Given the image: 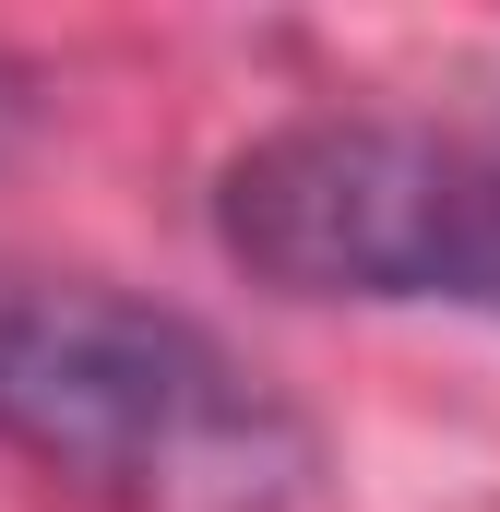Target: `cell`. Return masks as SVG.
<instances>
[{
  "instance_id": "6da1fadb",
  "label": "cell",
  "mask_w": 500,
  "mask_h": 512,
  "mask_svg": "<svg viewBox=\"0 0 500 512\" xmlns=\"http://www.w3.org/2000/svg\"><path fill=\"white\" fill-rule=\"evenodd\" d=\"M0 441L108 512H298L322 441L203 322L84 286L0 274Z\"/></svg>"
},
{
  "instance_id": "7a4b0ae2",
  "label": "cell",
  "mask_w": 500,
  "mask_h": 512,
  "mask_svg": "<svg viewBox=\"0 0 500 512\" xmlns=\"http://www.w3.org/2000/svg\"><path fill=\"white\" fill-rule=\"evenodd\" d=\"M215 239L286 298L489 310L500 322V167L417 120H286L215 179Z\"/></svg>"
},
{
  "instance_id": "3957f363",
  "label": "cell",
  "mask_w": 500,
  "mask_h": 512,
  "mask_svg": "<svg viewBox=\"0 0 500 512\" xmlns=\"http://www.w3.org/2000/svg\"><path fill=\"white\" fill-rule=\"evenodd\" d=\"M24 120H36V84H24V72H12V60H0V155H12V143H24Z\"/></svg>"
},
{
  "instance_id": "277c9868",
  "label": "cell",
  "mask_w": 500,
  "mask_h": 512,
  "mask_svg": "<svg viewBox=\"0 0 500 512\" xmlns=\"http://www.w3.org/2000/svg\"><path fill=\"white\" fill-rule=\"evenodd\" d=\"M489 167H500V143H489Z\"/></svg>"
}]
</instances>
